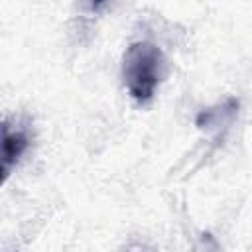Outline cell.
Instances as JSON below:
<instances>
[{
  "mask_svg": "<svg viewBox=\"0 0 252 252\" xmlns=\"http://www.w3.org/2000/svg\"><path fill=\"white\" fill-rule=\"evenodd\" d=\"M30 148V134L26 126L12 124L8 118L2 122V152H0V173L2 185L8 181L12 169L18 165L22 156Z\"/></svg>",
  "mask_w": 252,
  "mask_h": 252,
  "instance_id": "2",
  "label": "cell"
},
{
  "mask_svg": "<svg viewBox=\"0 0 252 252\" xmlns=\"http://www.w3.org/2000/svg\"><path fill=\"white\" fill-rule=\"evenodd\" d=\"M167 71L163 51L152 41H134L122 55V81L138 104H148Z\"/></svg>",
  "mask_w": 252,
  "mask_h": 252,
  "instance_id": "1",
  "label": "cell"
},
{
  "mask_svg": "<svg viewBox=\"0 0 252 252\" xmlns=\"http://www.w3.org/2000/svg\"><path fill=\"white\" fill-rule=\"evenodd\" d=\"M108 4H110V0H83V6L91 14H100L102 10H106Z\"/></svg>",
  "mask_w": 252,
  "mask_h": 252,
  "instance_id": "4",
  "label": "cell"
},
{
  "mask_svg": "<svg viewBox=\"0 0 252 252\" xmlns=\"http://www.w3.org/2000/svg\"><path fill=\"white\" fill-rule=\"evenodd\" d=\"M236 112H238V100L236 98H226L222 104H217L213 108L201 110L197 114L195 124L201 130H217L222 124H230Z\"/></svg>",
  "mask_w": 252,
  "mask_h": 252,
  "instance_id": "3",
  "label": "cell"
}]
</instances>
